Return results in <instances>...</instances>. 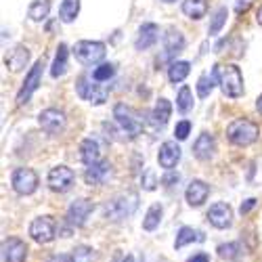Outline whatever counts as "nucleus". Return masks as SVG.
<instances>
[{
    "mask_svg": "<svg viewBox=\"0 0 262 262\" xmlns=\"http://www.w3.org/2000/svg\"><path fill=\"white\" fill-rule=\"evenodd\" d=\"M38 124L49 135H61L65 130V114L59 109H45L38 116Z\"/></svg>",
    "mask_w": 262,
    "mask_h": 262,
    "instance_id": "11",
    "label": "nucleus"
},
{
    "mask_svg": "<svg viewBox=\"0 0 262 262\" xmlns=\"http://www.w3.org/2000/svg\"><path fill=\"white\" fill-rule=\"evenodd\" d=\"M137 208H139V195L135 191H126L105 204V218L112 223H120L124 218L133 216Z\"/></svg>",
    "mask_w": 262,
    "mask_h": 262,
    "instance_id": "2",
    "label": "nucleus"
},
{
    "mask_svg": "<svg viewBox=\"0 0 262 262\" xmlns=\"http://www.w3.org/2000/svg\"><path fill=\"white\" fill-rule=\"evenodd\" d=\"M47 181H49V187L55 193H68L74 187V183H76V174L68 166H55L49 172V179Z\"/></svg>",
    "mask_w": 262,
    "mask_h": 262,
    "instance_id": "9",
    "label": "nucleus"
},
{
    "mask_svg": "<svg viewBox=\"0 0 262 262\" xmlns=\"http://www.w3.org/2000/svg\"><path fill=\"white\" fill-rule=\"evenodd\" d=\"M164 3H168V5H170V3H177V0H164Z\"/></svg>",
    "mask_w": 262,
    "mask_h": 262,
    "instance_id": "47",
    "label": "nucleus"
},
{
    "mask_svg": "<svg viewBox=\"0 0 262 262\" xmlns=\"http://www.w3.org/2000/svg\"><path fill=\"white\" fill-rule=\"evenodd\" d=\"M181 160V147L177 145V141H166L160 145V154H158V162L164 170H172Z\"/></svg>",
    "mask_w": 262,
    "mask_h": 262,
    "instance_id": "15",
    "label": "nucleus"
},
{
    "mask_svg": "<svg viewBox=\"0 0 262 262\" xmlns=\"http://www.w3.org/2000/svg\"><path fill=\"white\" fill-rule=\"evenodd\" d=\"M51 13V0H34L28 9V15L32 21H45Z\"/></svg>",
    "mask_w": 262,
    "mask_h": 262,
    "instance_id": "29",
    "label": "nucleus"
},
{
    "mask_svg": "<svg viewBox=\"0 0 262 262\" xmlns=\"http://www.w3.org/2000/svg\"><path fill=\"white\" fill-rule=\"evenodd\" d=\"M189 133H191V122L189 120H183V122L177 124V128H174V139H177V141H185L189 137Z\"/></svg>",
    "mask_w": 262,
    "mask_h": 262,
    "instance_id": "37",
    "label": "nucleus"
},
{
    "mask_svg": "<svg viewBox=\"0 0 262 262\" xmlns=\"http://www.w3.org/2000/svg\"><path fill=\"white\" fill-rule=\"evenodd\" d=\"M80 160L86 166H93L101 162V145L97 139H84L80 145Z\"/></svg>",
    "mask_w": 262,
    "mask_h": 262,
    "instance_id": "19",
    "label": "nucleus"
},
{
    "mask_svg": "<svg viewBox=\"0 0 262 262\" xmlns=\"http://www.w3.org/2000/svg\"><path fill=\"white\" fill-rule=\"evenodd\" d=\"M208 221L216 229H229L231 223H233V210H231V206L229 204H223V202L214 204L208 210Z\"/></svg>",
    "mask_w": 262,
    "mask_h": 262,
    "instance_id": "13",
    "label": "nucleus"
},
{
    "mask_svg": "<svg viewBox=\"0 0 262 262\" xmlns=\"http://www.w3.org/2000/svg\"><path fill=\"white\" fill-rule=\"evenodd\" d=\"M68 55H70L68 47L59 45L57 55H55V61H53V68H51V76H53V78L65 76V72H68Z\"/></svg>",
    "mask_w": 262,
    "mask_h": 262,
    "instance_id": "25",
    "label": "nucleus"
},
{
    "mask_svg": "<svg viewBox=\"0 0 262 262\" xmlns=\"http://www.w3.org/2000/svg\"><path fill=\"white\" fill-rule=\"evenodd\" d=\"M42 72H45V59H38V61L34 63V68L30 70V74H28L24 86H21L19 93H17V105H26V103L30 101V97L38 91V86H40V82H42Z\"/></svg>",
    "mask_w": 262,
    "mask_h": 262,
    "instance_id": "7",
    "label": "nucleus"
},
{
    "mask_svg": "<svg viewBox=\"0 0 262 262\" xmlns=\"http://www.w3.org/2000/svg\"><path fill=\"white\" fill-rule=\"evenodd\" d=\"M122 262H135V258H133V256H126Z\"/></svg>",
    "mask_w": 262,
    "mask_h": 262,
    "instance_id": "46",
    "label": "nucleus"
},
{
    "mask_svg": "<svg viewBox=\"0 0 262 262\" xmlns=\"http://www.w3.org/2000/svg\"><path fill=\"white\" fill-rule=\"evenodd\" d=\"M210 195V187L204 183V181H191L187 191H185V198H187V204L191 208H200L204 206V202L208 200Z\"/></svg>",
    "mask_w": 262,
    "mask_h": 262,
    "instance_id": "16",
    "label": "nucleus"
},
{
    "mask_svg": "<svg viewBox=\"0 0 262 262\" xmlns=\"http://www.w3.org/2000/svg\"><path fill=\"white\" fill-rule=\"evenodd\" d=\"M187 262H210V256L206 254V252H200V254H195V256H191Z\"/></svg>",
    "mask_w": 262,
    "mask_h": 262,
    "instance_id": "41",
    "label": "nucleus"
},
{
    "mask_svg": "<svg viewBox=\"0 0 262 262\" xmlns=\"http://www.w3.org/2000/svg\"><path fill=\"white\" fill-rule=\"evenodd\" d=\"M3 258H5V262H26L28 246L17 237H9L3 244Z\"/></svg>",
    "mask_w": 262,
    "mask_h": 262,
    "instance_id": "14",
    "label": "nucleus"
},
{
    "mask_svg": "<svg viewBox=\"0 0 262 262\" xmlns=\"http://www.w3.org/2000/svg\"><path fill=\"white\" fill-rule=\"evenodd\" d=\"M227 17H229V11L225 9V7H221L216 13H214V17H212V24H210V28H208V32H210V36H216L218 32L223 30V26L227 24Z\"/></svg>",
    "mask_w": 262,
    "mask_h": 262,
    "instance_id": "34",
    "label": "nucleus"
},
{
    "mask_svg": "<svg viewBox=\"0 0 262 262\" xmlns=\"http://www.w3.org/2000/svg\"><path fill=\"white\" fill-rule=\"evenodd\" d=\"M93 210H95L93 202L84 200V198L72 202V206L68 208V221H70V225H74V227H84L86 221H89V216L93 214Z\"/></svg>",
    "mask_w": 262,
    "mask_h": 262,
    "instance_id": "12",
    "label": "nucleus"
},
{
    "mask_svg": "<svg viewBox=\"0 0 262 262\" xmlns=\"http://www.w3.org/2000/svg\"><path fill=\"white\" fill-rule=\"evenodd\" d=\"M164 49H166V59L179 55L183 49H185V36L179 32L170 28L166 34H164Z\"/></svg>",
    "mask_w": 262,
    "mask_h": 262,
    "instance_id": "21",
    "label": "nucleus"
},
{
    "mask_svg": "<svg viewBox=\"0 0 262 262\" xmlns=\"http://www.w3.org/2000/svg\"><path fill=\"white\" fill-rule=\"evenodd\" d=\"M214 82H218V78H216L214 72H212V74H202V76H200V80H198V95H200L202 99H206V97L212 93Z\"/></svg>",
    "mask_w": 262,
    "mask_h": 262,
    "instance_id": "33",
    "label": "nucleus"
},
{
    "mask_svg": "<svg viewBox=\"0 0 262 262\" xmlns=\"http://www.w3.org/2000/svg\"><path fill=\"white\" fill-rule=\"evenodd\" d=\"M116 74V65L114 63H101L91 72V76L97 80V82H109Z\"/></svg>",
    "mask_w": 262,
    "mask_h": 262,
    "instance_id": "31",
    "label": "nucleus"
},
{
    "mask_svg": "<svg viewBox=\"0 0 262 262\" xmlns=\"http://www.w3.org/2000/svg\"><path fill=\"white\" fill-rule=\"evenodd\" d=\"M70 262H95V252H93V248H89V246H78V248L72 252Z\"/></svg>",
    "mask_w": 262,
    "mask_h": 262,
    "instance_id": "35",
    "label": "nucleus"
},
{
    "mask_svg": "<svg viewBox=\"0 0 262 262\" xmlns=\"http://www.w3.org/2000/svg\"><path fill=\"white\" fill-rule=\"evenodd\" d=\"M193 242H204V235L200 231L191 229V227H181L179 233H177V242H174V248L181 250V248H185L187 244H193Z\"/></svg>",
    "mask_w": 262,
    "mask_h": 262,
    "instance_id": "27",
    "label": "nucleus"
},
{
    "mask_svg": "<svg viewBox=\"0 0 262 262\" xmlns=\"http://www.w3.org/2000/svg\"><path fill=\"white\" fill-rule=\"evenodd\" d=\"M256 109H258V114H262V95H260L258 101H256Z\"/></svg>",
    "mask_w": 262,
    "mask_h": 262,
    "instance_id": "44",
    "label": "nucleus"
},
{
    "mask_svg": "<svg viewBox=\"0 0 262 262\" xmlns=\"http://www.w3.org/2000/svg\"><path fill=\"white\" fill-rule=\"evenodd\" d=\"M214 74L218 78V84H221V91L225 97L239 99L244 95V76L237 65H233V63L214 65Z\"/></svg>",
    "mask_w": 262,
    "mask_h": 262,
    "instance_id": "1",
    "label": "nucleus"
},
{
    "mask_svg": "<svg viewBox=\"0 0 262 262\" xmlns=\"http://www.w3.org/2000/svg\"><path fill=\"white\" fill-rule=\"evenodd\" d=\"M28 61H30V51L26 49V47H15L9 55H7V59H5V63H7V68L11 70V72H21L28 65Z\"/></svg>",
    "mask_w": 262,
    "mask_h": 262,
    "instance_id": "22",
    "label": "nucleus"
},
{
    "mask_svg": "<svg viewBox=\"0 0 262 262\" xmlns=\"http://www.w3.org/2000/svg\"><path fill=\"white\" fill-rule=\"evenodd\" d=\"M11 185L19 195H32L38 189V174L32 168H17L11 177Z\"/></svg>",
    "mask_w": 262,
    "mask_h": 262,
    "instance_id": "8",
    "label": "nucleus"
},
{
    "mask_svg": "<svg viewBox=\"0 0 262 262\" xmlns=\"http://www.w3.org/2000/svg\"><path fill=\"white\" fill-rule=\"evenodd\" d=\"M179 174H174L172 170H168V174H166V177H162V185H166V187H174V185H177L179 183Z\"/></svg>",
    "mask_w": 262,
    "mask_h": 262,
    "instance_id": "39",
    "label": "nucleus"
},
{
    "mask_svg": "<svg viewBox=\"0 0 262 262\" xmlns=\"http://www.w3.org/2000/svg\"><path fill=\"white\" fill-rule=\"evenodd\" d=\"M256 21L262 26V7H260V9H258V13H256Z\"/></svg>",
    "mask_w": 262,
    "mask_h": 262,
    "instance_id": "45",
    "label": "nucleus"
},
{
    "mask_svg": "<svg viewBox=\"0 0 262 262\" xmlns=\"http://www.w3.org/2000/svg\"><path fill=\"white\" fill-rule=\"evenodd\" d=\"M170 114H172V105L168 99H160L154 107V112H151V122L156 124V128H164L170 120Z\"/></svg>",
    "mask_w": 262,
    "mask_h": 262,
    "instance_id": "23",
    "label": "nucleus"
},
{
    "mask_svg": "<svg viewBox=\"0 0 262 262\" xmlns=\"http://www.w3.org/2000/svg\"><path fill=\"white\" fill-rule=\"evenodd\" d=\"M158 38H160V28L156 24H143L139 28V36L135 40V47H137V51H147L156 45Z\"/></svg>",
    "mask_w": 262,
    "mask_h": 262,
    "instance_id": "17",
    "label": "nucleus"
},
{
    "mask_svg": "<svg viewBox=\"0 0 262 262\" xmlns=\"http://www.w3.org/2000/svg\"><path fill=\"white\" fill-rule=\"evenodd\" d=\"M109 172H112V164L109 162H99V164H93V166H86V172H84V181L86 185H103L105 179L109 177Z\"/></svg>",
    "mask_w": 262,
    "mask_h": 262,
    "instance_id": "18",
    "label": "nucleus"
},
{
    "mask_svg": "<svg viewBox=\"0 0 262 262\" xmlns=\"http://www.w3.org/2000/svg\"><path fill=\"white\" fill-rule=\"evenodd\" d=\"M214 147H216L214 137L208 135V133H204V135L198 137V141L193 143V156L198 158V160H202V162H208L214 156Z\"/></svg>",
    "mask_w": 262,
    "mask_h": 262,
    "instance_id": "20",
    "label": "nucleus"
},
{
    "mask_svg": "<svg viewBox=\"0 0 262 262\" xmlns=\"http://www.w3.org/2000/svg\"><path fill=\"white\" fill-rule=\"evenodd\" d=\"M252 3H254V0H237V5H235V13H237V15H244V13L252 7Z\"/></svg>",
    "mask_w": 262,
    "mask_h": 262,
    "instance_id": "40",
    "label": "nucleus"
},
{
    "mask_svg": "<svg viewBox=\"0 0 262 262\" xmlns=\"http://www.w3.org/2000/svg\"><path fill=\"white\" fill-rule=\"evenodd\" d=\"M114 118H116V124L120 126V130L124 133L126 139H135V137L141 135V130H143V118L130 105L118 103L114 107Z\"/></svg>",
    "mask_w": 262,
    "mask_h": 262,
    "instance_id": "4",
    "label": "nucleus"
},
{
    "mask_svg": "<svg viewBox=\"0 0 262 262\" xmlns=\"http://www.w3.org/2000/svg\"><path fill=\"white\" fill-rule=\"evenodd\" d=\"M218 256L227 258V260L237 258L239 256V244H223V246H218Z\"/></svg>",
    "mask_w": 262,
    "mask_h": 262,
    "instance_id": "36",
    "label": "nucleus"
},
{
    "mask_svg": "<svg viewBox=\"0 0 262 262\" xmlns=\"http://www.w3.org/2000/svg\"><path fill=\"white\" fill-rule=\"evenodd\" d=\"M191 72V63L189 61H172L170 68H168V80L172 84H179L183 82Z\"/></svg>",
    "mask_w": 262,
    "mask_h": 262,
    "instance_id": "26",
    "label": "nucleus"
},
{
    "mask_svg": "<svg viewBox=\"0 0 262 262\" xmlns=\"http://www.w3.org/2000/svg\"><path fill=\"white\" fill-rule=\"evenodd\" d=\"M76 91L84 101H89L93 105H103L107 101V97H109V86H105L103 82H97L91 74H84L78 80Z\"/></svg>",
    "mask_w": 262,
    "mask_h": 262,
    "instance_id": "5",
    "label": "nucleus"
},
{
    "mask_svg": "<svg viewBox=\"0 0 262 262\" xmlns=\"http://www.w3.org/2000/svg\"><path fill=\"white\" fill-rule=\"evenodd\" d=\"M105 45L97 40H80L74 47V55L82 65H95L105 57Z\"/></svg>",
    "mask_w": 262,
    "mask_h": 262,
    "instance_id": "6",
    "label": "nucleus"
},
{
    "mask_svg": "<svg viewBox=\"0 0 262 262\" xmlns=\"http://www.w3.org/2000/svg\"><path fill=\"white\" fill-rule=\"evenodd\" d=\"M158 185H160V181L156 179V172L154 170H145V174H143V187L147 191H154Z\"/></svg>",
    "mask_w": 262,
    "mask_h": 262,
    "instance_id": "38",
    "label": "nucleus"
},
{
    "mask_svg": "<svg viewBox=\"0 0 262 262\" xmlns=\"http://www.w3.org/2000/svg\"><path fill=\"white\" fill-rule=\"evenodd\" d=\"M254 206H256V200H248L246 204H242V214H248V212H250Z\"/></svg>",
    "mask_w": 262,
    "mask_h": 262,
    "instance_id": "42",
    "label": "nucleus"
},
{
    "mask_svg": "<svg viewBox=\"0 0 262 262\" xmlns=\"http://www.w3.org/2000/svg\"><path fill=\"white\" fill-rule=\"evenodd\" d=\"M193 107V95H191V89L189 86H183L177 95V109L181 114H189Z\"/></svg>",
    "mask_w": 262,
    "mask_h": 262,
    "instance_id": "32",
    "label": "nucleus"
},
{
    "mask_svg": "<svg viewBox=\"0 0 262 262\" xmlns=\"http://www.w3.org/2000/svg\"><path fill=\"white\" fill-rule=\"evenodd\" d=\"M47 262H70V258H68V256H53V258H49Z\"/></svg>",
    "mask_w": 262,
    "mask_h": 262,
    "instance_id": "43",
    "label": "nucleus"
},
{
    "mask_svg": "<svg viewBox=\"0 0 262 262\" xmlns=\"http://www.w3.org/2000/svg\"><path fill=\"white\" fill-rule=\"evenodd\" d=\"M162 214H164L162 206H160V204H154V206L147 210V214H145V218H143V229H145V231H156V229L160 227Z\"/></svg>",
    "mask_w": 262,
    "mask_h": 262,
    "instance_id": "30",
    "label": "nucleus"
},
{
    "mask_svg": "<svg viewBox=\"0 0 262 262\" xmlns=\"http://www.w3.org/2000/svg\"><path fill=\"white\" fill-rule=\"evenodd\" d=\"M183 13L193 21H200L208 13V0H183Z\"/></svg>",
    "mask_w": 262,
    "mask_h": 262,
    "instance_id": "24",
    "label": "nucleus"
},
{
    "mask_svg": "<svg viewBox=\"0 0 262 262\" xmlns=\"http://www.w3.org/2000/svg\"><path fill=\"white\" fill-rule=\"evenodd\" d=\"M80 13V0H63L59 7V17L63 24H74Z\"/></svg>",
    "mask_w": 262,
    "mask_h": 262,
    "instance_id": "28",
    "label": "nucleus"
},
{
    "mask_svg": "<svg viewBox=\"0 0 262 262\" xmlns=\"http://www.w3.org/2000/svg\"><path fill=\"white\" fill-rule=\"evenodd\" d=\"M30 235L36 244H51L55 239V223L51 216H38L30 225Z\"/></svg>",
    "mask_w": 262,
    "mask_h": 262,
    "instance_id": "10",
    "label": "nucleus"
},
{
    "mask_svg": "<svg viewBox=\"0 0 262 262\" xmlns=\"http://www.w3.org/2000/svg\"><path fill=\"white\" fill-rule=\"evenodd\" d=\"M260 137V126L248 118H237L227 126V139L237 147H248Z\"/></svg>",
    "mask_w": 262,
    "mask_h": 262,
    "instance_id": "3",
    "label": "nucleus"
}]
</instances>
